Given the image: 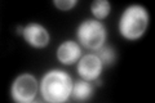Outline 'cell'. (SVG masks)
I'll return each instance as SVG.
<instances>
[{
	"label": "cell",
	"instance_id": "obj_1",
	"mask_svg": "<svg viewBox=\"0 0 155 103\" xmlns=\"http://www.w3.org/2000/svg\"><path fill=\"white\" fill-rule=\"evenodd\" d=\"M72 84L74 81L66 71L53 68L43 75L39 89L44 101L51 103H62L70 99Z\"/></svg>",
	"mask_w": 155,
	"mask_h": 103
},
{
	"label": "cell",
	"instance_id": "obj_8",
	"mask_svg": "<svg viewBox=\"0 0 155 103\" xmlns=\"http://www.w3.org/2000/svg\"><path fill=\"white\" fill-rule=\"evenodd\" d=\"M94 94V86L92 82L88 80H78L72 84V90H71V97L74 101L78 102H85L89 101Z\"/></svg>",
	"mask_w": 155,
	"mask_h": 103
},
{
	"label": "cell",
	"instance_id": "obj_9",
	"mask_svg": "<svg viewBox=\"0 0 155 103\" xmlns=\"http://www.w3.org/2000/svg\"><path fill=\"white\" fill-rule=\"evenodd\" d=\"M91 12L96 19H104L111 12V3L109 0H94L91 4Z\"/></svg>",
	"mask_w": 155,
	"mask_h": 103
},
{
	"label": "cell",
	"instance_id": "obj_2",
	"mask_svg": "<svg viewBox=\"0 0 155 103\" xmlns=\"http://www.w3.org/2000/svg\"><path fill=\"white\" fill-rule=\"evenodd\" d=\"M150 16L147 9L140 4L127 7L119 18V32L128 40H137L147 30Z\"/></svg>",
	"mask_w": 155,
	"mask_h": 103
},
{
	"label": "cell",
	"instance_id": "obj_10",
	"mask_svg": "<svg viewBox=\"0 0 155 103\" xmlns=\"http://www.w3.org/2000/svg\"><path fill=\"white\" fill-rule=\"evenodd\" d=\"M94 54L97 56L101 60L104 66H111L114 65V62L116 60V54H115V50L113 47H109V45H102L100 49H97Z\"/></svg>",
	"mask_w": 155,
	"mask_h": 103
},
{
	"label": "cell",
	"instance_id": "obj_4",
	"mask_svg": "<svg viewBox=\"0 0 155 103\" xmlns=\"http://www.w3.org/2000/svg\"><path fill=\"white\" fill-rule=\"evenodd\" d=\"M39 89V82L36 77L31 73H21L14 79L11 86V95L14 102L18 103H28L32 102L36 97Z\"/></svg>",
	"mask_w": 155,
	"mask_h": 103
},
{
	"label": "cell",
	"instance_id": "obj_11",
	"mask_svg": "<svg viewBox=\"0 0 155 103\" xmlns=\"http://www.w3.org/2000/svg\"><path fill=\"white\" fill-rule=\"evenodd\" d=\"M78 4V0H53V5L62 12H67Z\"/></svg>",
	"mask_w": 155,
	"mask_h": 103
},
{
	"label": "cell",
	"instance_id": "obj_3",
	"mask_svg": "<svg viewBox=\"0 0 155 103\" xmlns=\"http://www.w3.org/2000/svg\"><path fill=\"white\" fill-rule=\"evenodd\" d=\"M106 36L107 34L105 24L96 18L84 19L76 28V37L79 43L91 50H97L105 45Z\"/></svg>",
	"mask_w": 155,
	"mask_h": 103
},
{
	"label": "cell",
	"instance_id": "obj_5",
	"mask_svg": "<svg viewBox=\"0 0 155 103\" xmlns=\"http://www.w3.org/2000/svg\"><path fill=\"white\" fill-rule=\"evenodd\" d=\"M104 70V65L101 60L96 54H85L81 56L78 62L76 71L79 76L84 80L96 81L101 76V72Z\"/></svg>",
	"mask_w": 155,
	"mask_h": 103
},
{
	"label": "cell",
	"instance_id": "obj_6",
	"mask_svg": "<svg viewBox=\"0 0 155 103\" xmlns=\"http://www.w3.org/2000/svg\"><path fill=\"white\" fill-rule=\"evenodd\" d=\"M25 41L34 48H44L51 41L49 31L38 22H30L27 23L23 28L22 34Z\"/></svg>",
	"mask_w": 155,
	"mask_h": 103
},
{
	"label": "cell",
	"instance_id": "obj_7",
	"mask_svg": "<svg viewBox=\"0 0 155 103\" xmlns=\"http://www.w3.org/2000/svg\"><path fill=\"white\" fill-rule=\"evenodd\" d=\"M80 57L81 48L74 40H66L57 48V60L64 65H74L78 60H80Z\"/></svg>",
	"mask_w": 155,
	"mask_h": 103
},
{
	"label": "cell",
	"instance_id": "obj_12",
	"mask_svg": "<svg viewBox=\"0 0 155 103\" xmlns=\"http://www.w3.org/2000/svg\"><path fill=\"white\" fill-rule=\"evenodd\" d=\"M23 28H25V26H21V24H19V26H17V28H16V34L17 35H22L23 34Z\"/></svg>",
	"mask_w": 155,
	"mask_h": 103
}]
</instances>
